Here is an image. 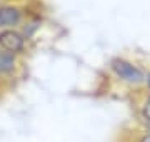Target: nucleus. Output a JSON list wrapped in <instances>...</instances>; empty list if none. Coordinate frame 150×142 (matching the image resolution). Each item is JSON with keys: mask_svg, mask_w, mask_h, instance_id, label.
I'll return each mask as SVG.
<instances>
[{"mask_svg": "<svg viewBox=\"0 0 150 142\" xmlns=\"http://www.w3.org/2000/svg\"><path fill=\"white\" fill-rule=\"evenodd\" d=\"M108 70L113 75V79H117L120 84L134 89L137 92L145 87L147 70L140 64L127 59V57H113L108 62Z\"/></svg>", "mask_w": 150, "mask_h": 142, "instance_id": "1", "label": "nucleus"}, {"mask_svg": "<svg viewBox=\"0 0 150 142\" xmlns=\"http://www.w3.org/2000/svg\"><path fill=\"white\" fill-rule=\"evenodd\" d=\"M132 142H150V131H145V129H140L137 134L134 136Z\"/></svg>", "mask_w": 150, "mask_h": 142, "instance_id": "7", "label": "nucleus"}, {"mask_svg": "<svg viewBox=\"0 0 150 142\" xmlns=\"http://www.w3.org/2000/svg\"><path fill=\"white\" fill-rule=\"evenodd\" d=\"M135 114H137V124L140 129L150 131V92H140L135 102Z\"/></svg>", "mask_w": 150, "mask_h": 142, "instance_id": "5", "label": "nucleus"}, {"mask_svg": "<svg viewBox=\"0 0 150 142\" xmlns=\"http://www.w3.org/2000/svg\"><path fill=\"white\" fill-rule=\"evenodd\" d=\"M144 89L150 92V69L147 70V75H145V87Z\"/></svg>", "mask_w": 150, "mask_h": 142, "instance_id": "8", "label": "nucleus"}, {"mask_svg": "<svg viewBox=\"0 0 150 142\" xmlns=\"http://www.w3.org/2000/svg\"><path fill=\"white\" fill-rule=\"evenodd\" d=\"M22 72H23V59H18L0 49V94L15 84L22 77Z\"/></svg>", "mask_w": 150, "mask_h": 142, "instance_id": "3", "label": "nucleus"}, {"mask_svg": "<svg viewBox=\"0 0 150 142\" xmlns=\"http://www.w3.org/2000/svg\"><path fill=\"white\" fill-rule=\"evenodd\" d=\"M30 10L27 0H0V30L20 28Z\"/></svg>", "mask_w": 150, "mask_h": 142, "instance_id": "2", "label": "nucleus"}, {"mask_svg": "<svg viewBox=\"0 0 150 142\" xmlns=\"http://www.w3.org/2000/svg\"><path fill=\"white\" fill-rule=\"evenodd\" d=\"M42 25H43V13L40 10H33L32 9L30 13H28V17L25 18L23 25L20 27V30L23 32V35H25L30 42H33L35 37H37V33L40 32Z\"/></svg>", "mask_w": 150, "mask_h": 142, "instance_id": "6", "label": "nucleus"}, {"mask_svg": "<svg viewBox=\"0 0 150 142\" xmlns=\"http://www.w3.org/2000/svg\"><path fill=\"white\" fill-rule=\"evenodd\" d=\"M32 42L28 40L20 28H4L0 30V49L15 55L18 59H25L30 52Z\"/></svg>", "mask_w": 150, "mask_h": 142, "instance_id": "4", "label": "nucleus"}]
</instances>
